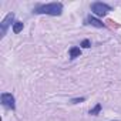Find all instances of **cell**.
Masks as SVG:
<instances>
[{
	"mask_svg": "<svg viewBox=\"0 0 121 121\" xmlns=\"http://www.w3.org/2000/svg\"><path fill=\"white\" fill-rule=\"evenodd\" d=\"M64 10L63 3L53 2V3H44V4H37L34 7L36 14H46V16H60Z\"/></svg>",
	"mask_w": 121,
	"mask_h": 121,
	"instance_id": "cell-1",
	"label": "cell"
},
{
	"mask_svg": "<svg viewBox=\"0 0 121 121\" xmlns=\"http://www.w3.org/2000/svg\"><path fill=\"white\" fill-rule=\"evenodd\" d=\"M90 7H91V12L97 17H104L111 12V6H108L107 3H103V2H94V3H91Z\"/></svg>",
	"mask_w": 121,
	"mask_h": 121,
	"instance_id": "cell-2",
	"label": "cell"
},
{
	"mask_svg": "<svg viewBox=\"0 0 121 121\" xmlns=\"http://www.w3.org/2000/svg\"><path fill=\"white\" fill-rule=\"evenodd\" d=\"M0 101H2V105L9 108V110H16V98L12 93H3L0 95Z\"/></svg>",
	"mask_w": 121,
	"mask_h": 121,
	"instance_id": "cell-3",
	"label": "cell"
},
{
	"mask_svg": "<svg viewBox=\"0 0 121 121\" xmlns=\"http://www.w3.org/2000/svg\"><path fill=\"white\" fill-rule=\"evenodd\" d=\"M13 24H14V13H9V14L2 20V23H0V29H2V37H4V36L7 34L9 27L13 26Z\"/></svg>",
	"mask_w": 121,
	"mask_h": 121,
	"instance_id": "cell-4",
	"label": "cell"
},
{
	"mask_svg": "<svg viewBox=\"0 0 121 121\" xmlns=\"http://www.w3.org/2000/svg\"><path fill=\"white\" fill-rule=\"evenodd\" d=\"M86 22H87V24L94 26V27H98V29H101V27H104V26H105L101 20H98V19H95V17H93V16H88Z\"/></svg>",
	"mask_w": 121,
	"mask_h": 121,
	"instance_id": "cell-5",
	"label": "cell"
},
{
	"mask_svg": "<svg viewBox=\"0 0 121 121\" xmlns=\"http://www.w3.org/2000/svg\"><path fill=\"white\" fill-rule=\"evenodd\" d=\"M69 54H70L71 58H76V57H78L81 54V48L80 47H71L70 51H69Z\"/></svg>",
	"mask_w": 121,
	"mask_h": 121,
	"instance_id": "cell-6",
	"label": "cell"
},
{
	"mask_svg": "<svg viewBox=\"0 0 121 121\" xmlns=\"http://www.w3.org/2000/svg\"><path fill=\"white\" fill-rule=\"evenodd\" d=\"M22 30H23V23L22 22H14V24H13V33L19 34Z\"/></svg>",
	"mask_w": 121,
	"mask_h": 121,
	"instance_id": "cell-7",
	"label": "cell"
},
{
	"mask_svg": "<svg viewBox=\"0 0 121 121\" xmlns=\"http://www.w3.org/2000/svg\"><path fill=\"white\" fill-rule=\"evenodd\" d=\"M100 110H101V105H100V104H97V105H95L93 110H90V114H93V115H97V112H98Z\"/></svg>",
	"mask_w": 121,
	"mask_h": 121,
	"instance_id": "cell-8",
	"label": "cell"
},
{
	"mask_svg": "<svg viewBox=\"0 0 121 121\" xmlns=\"http://www.w3.org/2000/svg\"><path fill=\"white\" fill-rule=\"evenodd\" d=\"M90 44H91L90 40H83V41H81V47H84V48H88Z\"/></svg>",
	"mask_w": 121,
	"mask_h": 121,
	"instance_id": "cell-9",
	"label": "cell"
},
{
	"mask_svg": "<svg viewBox=\"0 0 121 121\" xmlns=\"http://www.w3.org/2000/svg\"><path fill=\"white\" fill-rule=\"evenodd\" d=\"M84 100H86V98H84V97H81V98H76V100H71V103H73V104H77V103H83Z\"/></svg>",
	"mask_w": 121,
	"mask_h": 121,
	"instance_id": "cell-10",
	"label": "cell"
},
{
	"mask_svg": "<svg viewBox=\"0 0 121 121\" xmlns=\"http://www.w3.org/2000/svg\"><path fill=\"white\" fill-rule=\"evenodd\" d=\"M111 121H120V120H111Z\"/></svg>",
	"mask_w": 121,
	"mask_h": 121,
	"instance_id": "cell-11",
	"label": "cell"
}]
</instances>
